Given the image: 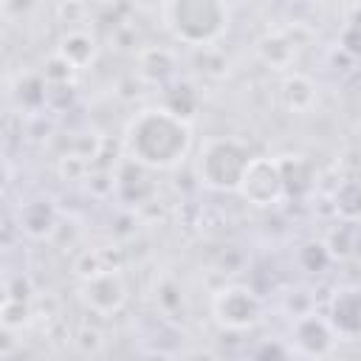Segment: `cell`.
<instances>
[{
  "label": "cell",
  "instance_id": "cell-22",
  "mask_svg": "<svg viewBox=\"0 0 361 361\" xmlns=\"http://www.w3.org/2000/svg\"><path fill=\"white\" fill-rule=\"evenodd\" d=\"M73 344L82 350V353H99L102 350V333L90 324H82L76 333H73Z\"/></svg>",
  "mask_w": 361,
  "mask_h": 361
},
{
  "label": "cell",
  "instance_id": "cell-15",
  "mask_svg": "<svg viewBox=\"0 0 361 361\" xmlns=\"http://www.w3.org/2000/svg\"><path fill=\"white\" fill-rule=\"evenodd\" d=\"M333 212L344 223H358L361 220V178H344L333 189Z\"/></svg>",
  "mask_w": 361,
  "mask_h": 361
},
{
  "label": "cell",
  "instance_id": "cell-5",
  "mask_svg": "<svg viewBox=\"0 0 361 361\" xmlns=\"http://www.w3.org/2000/svg\"><path fill=\"white\" fill-rule=\"evenodd\" d=\"M212 316L223 330L243 333L259 324L262 299L245 285H226L212 296Z\"/></svg>",
  "mask_w": 361,
  "mask_h": 361
},
{
  "label": "cell",
  "instance_id": "cell-7",
  "mask_svg": "<svg viewBox=\"0 0 361 361\" xmlns=\"http://www.w3.org/2000/svg\"><path fill=\"white\" fill-rule=\"evenodd\" d=\"M290 344L302 358L330 355V350L336 347V333L330 330L324 316L305 313V316L293 319V324H290Z\"/></svg>",
  "mask_w": 361,
  "mask_h": 361
},
{
  "label": "cell",
  "instance_id": "cell-14",
  "mask_svg": "<svg viewBox=\"0 0 361 361\" xmlns=\"http://www.w3.org/2000/svg\"><path fill=\"white\" fill-rule=\"evenodd\" d=\"M20 231H25L34 240H45L56 231V209L51 200H31L17 214Z\"/></svg>",
  "mask_w": 361,
  "mask_h": 361
},
{
  "label": "cell",
  "instance_id": "cell-3",
  "mask_svg": "<svg viewBox=\"0 0 361 361\" xmlns=\"http://www.w3.org/2000/svg\"><path fill=\"white\" fill-rule=\"evenodd\" d=\"M251 149L240 138L212 135L200 141L195 155V178L212 192H237L245 166L251 164Z\"/></svg>",
  "mask_w": 361,
  "mask_h": 361
},
{
  "label": "cell",
  "instance_id": "cell-9",
  "mask_svg": "<svg viewBox=\"0 0 361 361\" xmlns=\"http://www.w3.org/2000/svg\"><path fill=\"white\" fill-rule=\"evenodd\" d=\"M138 76L149 85H166L178 73V56L166 45H147L135 54Z\"/></svg>",
  "mask_w": 361,
  "mask_h": 361
},
{
  "label": "cell",
  "instance_id": "cell-24",
  "mask_svg": "<svg viewBox=\"0 0 361 361\" xmlns=\"http://www.w3.org/2000/svg\"><path fill=\"white\" fill-rule=\"evenodd\" d=\"M341 51L347 54V56H361V28H355V25H347L344 28V34H341Z\"/></svg>",
  "mask_w": 361,
  "mask_h": 361
},
{
  "label": "cell",
  "instance_id": "cell-12",
  "mask_svg": "<svg viewBox=\"0 0 361 361\" xmlns=\"http://www.w3.org/2000/svg\"><path fill=\"white\" fill-rule=\"evenodd\" d=\"M279 166H282L288 197H305L316 189V166L305 155H282Z\"/></svg>",
  "mask_w": 361,
  "mask_h": 361
},
{
  "label": "cell",
  "instance_id": "cell-11",
  "mask_svg": "<svg viewBox=\"0 0 361 361\" xmlns=\"http://www.w3.org/2000/svg\"><path fill=\"white\" fill-rule=\"evenodd\" d=\"M319 102V87L310 76L305 73H288L279 85V104L288 110V113H310Z\"/></svg>",
  "mask_w": 361,
  "mask_h": 361
},
{
  "label": "cell",
  "instance_id": "cell-16",
  "mask_svg": "<svg viewBox=\"0 0 361 361\" xmlns=\"http://www.w3.org/2000/svg\"><path fill=\"white\" fill-rule=\"evenodd\" d=\"M164 107H166L169 113H175L178 118H183V121L192 124V118H195V113H197V107H200V96H197V90H195L192 85L178 82V85H172V87L166 90Z\"/></svg>",
  "mask_w": 361,
  "mask_h": 361
},
{
  "label": "cell",
  "instance_id": "cell-26",
  "mask_svg": "<svg viewBox=\"0 0 361 361\" xmlns=\"http://www.w3.org/2000/svg\"><path fill=\"white\" fill-rule=\"evenodd\" d=\"M299 361H330V355H316V358H299Z\"/></svg>",
  "mask_w": 361,
  "mask_h": 361
},
{
  "label": "cell",
  "instance_id": "cell-21",
  "mask_svg": "<svg viewBox=\"0 0 361 361\" xmlns=\"http://www.w3.org/2000/svg\"><path fill=\"white\" fill-rule=\"evenodd\" d=\"M56 169H59V175L65 180H79V178H85L90 172V161L82 158V155H76V152H71V155H62L59 158V166Z\"/></svg>",
  "mask_w": 361,
  "mask_h": 361
},
{
  "label": "cell",
  "instance_id": "cell-17",
  "mask_svg": "<svg viewBox=\"0 0 361 361\" xmlns=\"http://www.w3.org/2000/svg\"><path fill=\"white\" fill-rule=\"evenodd\" d=\"M14 96L25 110H37L48 104V82L42 79V73H23L14 85Z\"/></svg>",
  "mask_w": 361,
  "mask_h": 361
},
{
  "label": "cell",
  "instance_id": "cell-18",
  "mask_svg": "<svg viewBox=\"0 0 361 361\" xmlns=\"http://www.w3.org/2000/svg\"><path fill=\"white\" fill-rule=\"evenodd\" d=\"M296 262H299V268L307 271V274H322V271L333 262V257H330V251H327V245H324L322 240H307V243L299 245Z\"/></svg>",
  "mask_w": 361,
  "mask_h": 361
},
{
  "label": "cell",
  "instance_id": "cell-13",
  "mask_svg": "<svg viewBox=\"0 0 361 361\" xmlns=\"http://www.w3.org/2000/svg\"><path fill=\"white\" fill-rule=\"evenodd\" d=\"M257 56L274 68V71H285L296 62V39L288 31H271L257 42Z\"/></svg>",
  "mask_w": 361,
  "mask_h": 361
},
{
  "label": "cell",
  "instance_id": "cell-19",
  "mask_svg": "<svg viewBox=\"0 0 361 361\" xmlns=\"http://www.w3.org/2000/svg\"><path fill=\"white\" fill-rule=\"evenodd\" d=\"M324 245H327V251H330V257L336 259H344V257H350L353 254V248H355V231L350 228V223H344V226H338L327 240H324Z\"/></svg>",
  "mask_w": 361,
  "mask_h": 361
},
{
  "label": "cell",
  "instance_id": "cell-23",
  "mask_svg": "<svg viewBox=\"0 0 361 361\" xmlns=\"http://www.w3.org/2000/svg\"><path fill=\"white\" fill-rule=\"evenodd\" d=\"M251 361H288V350L279 341H262L251 355Z\"/></svg>",
  "mask_w": 361,
  "mask_h": 361
},
{
  "label": "cell",
  "instance_id": "cell-2",
  "mask_svg": "<svg viewBox=\"0 0 361 361\" xmlns=\"http://www.w3.org/2000/svg\"><path fill=\"white\" fill-rule=\"evenodd\" d=\"M158 17L175 42L189 48H209L226 34L231 8L220 0H172L158 6Z\"/></svg>",
  "mask_w": 361,
  "mask_h": 361
},
{
  "label": "cell",
  "instance_id": "cell-10",
  "mask_svg": "<svg viewBox=\"0 0 361 361\" xmlns=\"http://www.w3.org/2000/svg\"><path fill=\"white\" fill-rule=\"evenodd\" d=\"M54 54L62 56L73 71H85L87 65H93V59L99 54V42L87 28H68L59 37Z\"/></svg>",
  "mask_w": 361,
  "mask_h": 361
},
{
  "label": "cell",
  "instance_id": "cell-4",
  "mask_svg": "<svg viewBox=\"0 0 361 361\" xmlns=\"http://www.w3.org/2000/svg\"><path fill=\"white\" fill-rule=\"evenodd\" d=\"M237 195L245 203L257 206V209H271V206H279L282 200H288L279 158L254 155L251 164L243 172V180H240Z\"/></svg>",
  "mask_w": 361,
  "mask_h": 361
},
{
  "label": "cell",
  "instance_id": "cell-8",
  "mask_svg": "<svg viewBox=\"0 0 361 361\" xmlns=\"http://www.w3.org/2000/svg\"><path fill=\"white\" fill-rule=\"evenodd\" d=\"M336 338H361V288H338L324 313Z\"/></svg>",
  "mask_w": 361,
  "mask_h": 361
},
{
  "label": "cell",
  "instance_id": "cell-20",
  "mask_svg": "<svg viewBox=\"0 0 361 361\" xmlns=\"http://www.w3.org/2000/svg\"><path fill=\"white\" fill-rule=\"evenodd\" d=\"M73 73H76V71H73L62 56H56V54H51V56L45 59V65H42V79H45L48 85H68Z\"/></svg>",
  "mask_w": 361,
  "mask_h": 361
},
{
  "label": "cell",
  "instance_id": "cell-1",
  "mask_svg": "<svg viewBox=\"0 0 361 361\" xmlns=\"http://www.w3.org/2000/svg\"><path fill=\"white\" fill-rule=\"evenodd\" d=\"M124 158L144 169H175L192 152V124L161 107L138 110L121 135Z\"/></svg>",
  "mask_w": 361,
  "mask_h": 361
},
{
  "label": "cell",
  "instance_id": "cell-25",
  "mask_svg": "<svg viewBox=\"0 0 361 361\" xmlns=\"http://www.w3.org/2000/svg\"><path fill=\"white\" fill-rule=\"evenodd\" d=\"M85 11H87V6H82V3H68V6L62 3V6H56V14H59L62 23H82Z\"/></svg>",
  "mask_w": 361,
  "mask_h": 361
},
{
  "label": "cell",
  "instance_id": "cell-6",
  "mask_svg": "<svg viewBox=\"0 0 361 361\" xmlns=\"http://www.w3.org/2000/svg\"><path fill=\"white\" fill-rule=\"evenodd\" d=\"M76 296L85 305V310L107 319L127 305V282H124L121 271H104L90 279H82Z\"/></svg>",
  "mask_w": 361,
  "mask_h": 361
}]
</instances>
